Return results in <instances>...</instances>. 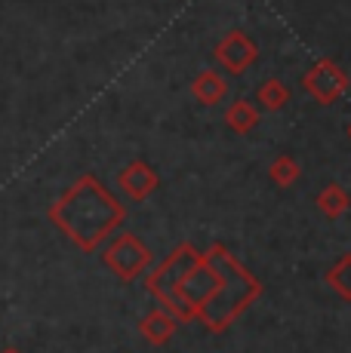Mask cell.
Listing matches in <instances>:
<instances>
[{
    "instance_id": "13",
    "label": "cell",
    "mask_w": 351,
    "mask_h": 353,
    "mask_svg": "<svg viewBox=\"0 0 351 353\" xmlns=\"http://www.w3.org/2000/svg\"><path fill=\"white\" fill-rule=\"evenodd\" d=\"M327 286L333 289L339 298L351 301V252H345L333 268L327 270Z\"/></svg>"
},
{
    "instance_id": "2",
    "label": "cell",
    "mask_w": 351,
    "mask_h": 353,
    "mask_svg": "<svg viewBox=\"0 0 351 353\" xmlns=\"http://www.w3.org/2000/svg\"><path fill=\"white\" fill-rule=\"evenodd\" d=\"M204 255L216 270V283L210 295L198 304L194 320H200V325L213 335H222V332L231 329L238 316H244L253 307V301L262 295V283L222 243L210 246Z\"/></svg>"
},
{
    "instance_id": "6",
    "label": "cell",
    "mask_w": 351,
    "mask_h": 353,
    "mask_svg": "<svg viewBox=\"0 0 351 353\" xmlns=\"http://www.w3.org/2000/svg\"><path fill=\"white\" fill-rule=\"evenodd\" d=\"M256 59H259V50H256V43L244 31H228L216 46V62L228 74H244Z\"/></svg>"
},
{
    "instance_id": "9",
    "label": "cell",
    "mask_w": 351,
    "mask_h": 353,
    "mask_svg": "<svg viewBox=\"0 0 351 353\" xmlns=\"http://www.w3.org/2000/svg\"><path fill=\"white\" fill-rule=\"evenodd\" d=\"M191 92H194V99H198L200 105H210L213 108V105H219V101L228 96V80L222 77L219 71L207 68V71H200L198 77H194Z\"/></svg>"
},
{
    "instance_id": "11",
    "label": "cell",
    "mask_w": 351,
    "mask_h": 353,
    "mask_svg": "<svg viewBox=\"0 0 351 353\" xmlns=\"http://www.w3.org/2000/svg\"><path fill=\"white\" fill-rule=\"evenodd\" d=\"M317 206H321V212L327 215V219H339L342 212H348V206H351V196L348 191L342 185H327L321 194H317Z\"/></svg>"
},
{
    "instance_id": "10",
    "label": "cell",
    "mask_w": 351,
    "mask_h": 353,
    "mask_svg": "<svg viewBox=\"0 0 351 353\" xmlns=\"http://www.w3.org/2000/svg\"><path fill=\"white\" fill-rule=\"evenodd\" d=\"M225 126L234 129V132H240V135L253 132V129L259 126V108L247 99L231 101V105L225 108Z\"/></svg>"
},
{
    "instance_id": "15",
    "label": "cell",
    "mask_w": 351,
    "mask_h": 353,
    "mask_svg": "<svg viewBox=\"0 0 351 353\" xmlns=\"http://www.w3.org/2000/svg\"><path fill=\"white\" fill-rule=\"evenodd\" d=\"M0 353H22V350H16V347H3Z\"/></svg>"
},
{
    "instance_id": "3",
    "label": "cell",
    "mask_w": 351,
    "mask_h": 353,
    "mask_svg": "<svg viewBox=\"0 0 351 353\" xmlns=\"http://www.w3.org/2000/svg\"><path fill=\"white\" fill-rule=\"evenodd\" d=\"M198 261H200L198 249H194L191 243H182V246H176L160 264H154L145 276V289L151 292V295L160 301V307H164L170 316H176L179 323H182L179 289H182V280L188 276V270H191Z\"/></svg>"
},
{
    "instance_id": "5",
    "label": "cell",
    "mask_w": 351,
    "mask_h": 353,
    "mask_svg": "<svg viewBox=\"0 0 351 353\" xmlns=\"http://www.w3.org/2000/svg\"><path fill=\"white\" fill-rule=\"evenodd\" d=\"M302 90L314 96L321 105H336L348 92V74L333 59H321L312 71L302 74Z\"/></svg>"
},
{
    "instance_id": "12",
    "label": "cell",
    "mask_w": 351,
    "mask_h": 353,
    "mask_svg": "<svg viewBox=\"0 0 351 353\" xmlns=\"http://www.w3.org/2000/svg\"><path fill=\"white\" fill-rule=\"evenodd\" d=\"M256 101H259L265 111H281V108L290 101V86L278 77H268L265 83L256 90Z\"/></svg>"
},
{
    "instance_id": "1",
    "label": "cell",
    "mask_w": 351,
    "mask_h": 353,
    "mask_svg": "<svg viewBox=\"0 0 351 353\" xmlns=\"http://www.w3.org/2000/svg\"><path fill=\"white\" fill-rule=\"evenodd\" d=\"M53 228H59L80 252H96L126 219V206L93 172L77 181L46 209Z\"/></svg>"
},
{
    "instance_id": "16",
    "label": "cell",
    "mask_w": 351,
    "mask_h": 353,
    "mask_svg": "<svg viewBox=\"0 0 351 353\" xmlns=\"http://www.w3.org/2000/svg\"><path fill=\"white\" fill-rule=\"evenodd\" d=\"M348 135H351V129H348Z\"/></svg>"
},
{
    "instance_id": "8",
    "label": "cell",
    "mask_w": 351,
    "mask_h": 353,
    "mask_svg": "<svg viewBox=\"0 0 351 353\" xmlns=\"http://www.w3.org/2000/svg\"><path fill=\"white\" fill-rule=\"evenodd\" d=\"M176 329H179V320L167 314L164 307H154L151 314H145V316H142V323H139V332L145 335L148 344H154V347L170 344L173 335H176Z\"/></svg>"
},
{
    "instance_id": "7",
    "label": "cell",
    "mask_w": 351,
    "mask_h": 353,
    "mask_svg": "<svg viewBox=\"0 0 351 353\" xmlns=\"http://www.w3.org/2000/svg\"><path fill=\"white\" fill-rule=\"evenodd\" d=\"M158 185H160L158 172H154L145 160L126 163L117 175V188L130 196V200H145V196H151L154 191H158Z\"/></svg>"
},
{
    "instance_id": "14",
    "label": "cell",
    "mask_w": 351,
    "mask_h": 353,
    "mask_svg": "<svg viewBox=\"0 0 351 353\" xmlns=\"http://www.w3.org/2000/svg\"><path fill=\"white\" fill-rule=\"evenodd\" d=\"M268 175H272V181L278 188H290L296 179H299V160H296L293 154H281V157L272 163Z\"/></svg>"
},
{
    "instance_id": "4",
    "label": "cell",
    "mask_w": 351,
    "mask_h": 353,
    "mask_svg": "<svg viewBox=\"0 0 351 353\" xmlns=\"http://www.w3.org/2000/svg\"><path fill=\"white\" fill-rule=\"evenodd\" d=\"M151 261H154V252L145 246V240H139L130 230L114 236L102 249V264L120 283H130V280H136V276H142L151 268Z\"/></svg>"
}]
</instances>
